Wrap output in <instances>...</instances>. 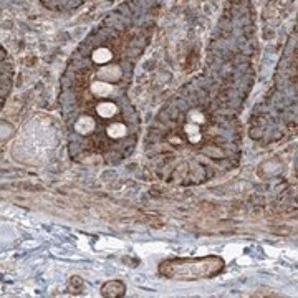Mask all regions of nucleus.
Wrapping results in <instances>:
<instances>
[{
	"label": "nucleus",
	"instance_id": "f257e3e1",
	"mask_svg": "<svg viewBox=\"0 0 298 298\" xmlns=\"http://www.w3.org/2000/svg\"><path fill=\"white\" fill-rule=\"evenodd\" d=\"M224 260L215 255L199 258H173L159 265V274L171 280H202L214 278L224 270Z\"/></svg>",
	"mask_w": 298,
	"mask_h": 298
},
{
	"label": "nucleus",
	"instance_id": "f03ea898",
	"mask_svg": "<svg viewBox=\"0 0 298 298\" xmlns=\"http://www.w3.org/2000/svg\"><path fill=\"white\" fill-rule=\"evenodd\" d=\"M126 293V285L121 280H110L101 287V295L103 296H123Z\"/></svg>",
	"mask_w": 298,
	"mask_h": 298
},
{
	"label": "nucleus",
	"instance_id": "7ed1b4c3",
	"mask_svg": "<svg viewBox=\"0 0 298 298\" xmlns=\"http://www.w3.org/2000/svg\"><path fill=\"white\" fill-rule=\"evenodd\" d=\"M121 68L116 65H106L101 67L98 72V80L101 81H108V83H115L119 78H121Z\"/></svg>",
	"mask_w": 298,
	"mask_h": 298
},
{
	"label": "nucleus",
	"instance_id": "20e7f679",
	"mask_svg": "<svg viewBox=\"0 0 298 298\" xmlns=\"http://www.w3.org/2000/svg\"><path fill=\"white\" fill-rule=\"evenodd\" d=\"M113 91H115V88H113L111 83H108V81L96 80V81H93V85H91V93L94 96L108 98L110 94H113Z\"/></svg>",
	"mask_w": 298,
	"mask_h": 298
},
{
	"label": "nucleus",
	"instance_id": "39448f33",
	"mask_svg": "<svg viewBox=\"0 0 298 298\" xmlns=\"http://www.w3.org/2000/svg\"><path fill=\"white\" fill-rule=\"evenodd\" d=\"M94 128H96V123H94L91 116H80L77 123H75V129L80 135H90V133L94 131Z\"/></svg>",
	"mask_w": 298,
	"mask_h": 298
},
{
	"label": "nucleus",
	"instance_id": "423d86ee",
	"mask_svg": "<svg viewBox=\"0 0 298 298\" xmlns=\"http://www.w3.org/2000/svg\"><path fill=\"white\" fill-rule=\"evenodd\" d=\"M96 113L100 115V118L103 119H110L118 113V106L113 103V101H103L96 106Z\"/></svg>",
	"mask_w": 298,
	"mask_h": 298
},
{
	"label": "nucleus",
	"instance_id": "0eeeda50",
	"mask_svg": "<svg viewBox=\"0 0 298 298\" xmlns=\"http://www.w3.org/2000/svg\"><path fill=\"white\" fill-rule=\"evenodd\" d=\"M184 133H186V136H187V139H189V143H192V144L201 143L202 133H201L199 124H195V123H191V121H189L186 126H184Z\"/></svg>",
	"mask_w": 298,
	"mask_h": 298
},
{
	"label": "nucleus",
	"instance_id": "6e6552de",
	"mask_svg": "<svg viewBox=\"0 0 298 298\" xmlns=\"http://www.w3.org/2000/svg\"><path fill=\"white\" fill-rule=\"evenodd\" d=\"M91 58L94 63H98V65H106V63L113 58V52L106 47H100L91 53Z\"/></svg>",
	"mask_w": 298,
	"mask_h": 298
},
{
	"label": "nucleus",
	"instance_id": "1a4fd4ad",
	"mask_svg": "<svg viewBox=\"0 0 298 298\" xmlns=\"http://www.w3.org/2000/svg\"><path fill=\"white\" fill-rule=\"evenodd\" d=\"M126 126L123 123H119V121H115V123H111L110 126L106 128V133H108V136L113 138V139H119V138H123L126 136Z\"/></svg>",
	"mask_w": 298,
	"mask_h": 298
},
{
	"label": "nucleus",
	"instance_id": "9d476101",
	"mask_svg": "<svg viewBox=\"0 0 298 298\" xmlns=\"http://www.w3.org/2000/svg\"><path fill=\"white\" fill-rule=\"evenodd\" d=\"M189 121L195 123V124H202V123H206V116H204V113L202 111L192 110L191 113H189Z\"/></svg>",
	"mask_w": 298,
	"mask_h": 298
}]
</instances>
